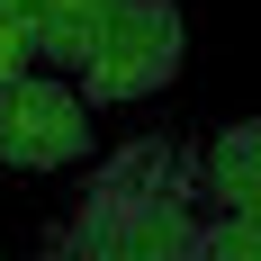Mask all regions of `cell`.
Listing matches in <instances>:
<instances>
[{
    "label": "cell",
    "mask_w": 261,
    "mask_h": 261,
    "mask_svg": "<svg viewBox=\"0 0 261 261\" xmlns=\"http://www.w3.org/2000/svg\"><path fill=\"white\" fill-rule=\"evenodd\" d=\"M180 72V0H117L99 54L81 63V99H153Z\"/></svg>",
    "instance_id": "obj_2"
},
{
    "label": "cell",
    "mask_w": 261,
    "mask_h": 261,
    "mask_svg": "<svg viewBox=\"0 0 261 261\" xmlns=\"http://www.w3.org/2000/svg\"><path fill=\"white\" fill-rule=\"evenodd\" d=\"M72 243L108 261H207V225H198V171L171 144H126L108 162L81 216L63 225Z\"/></svg>",
    "instance_id": "obj_1"
},
{
    "label": "cell",
    "mask_w": 261,
    "mask_h": 261,
    "mask_svg": "<svg viewBox=\"0 0 261 261\" xmlns=\"http://www.w3.org/2000/svg\"><path fill=\"white\" fill-rule=\"evenodd\" d=\"M90 153V99L63 72H27L0 90V162L9 171H63Z\"/></svg>",
    "instance_id": "obj_3"
},
{
    "label": "cell",
    "mask_w": 261,
    "mask_h": 261,
    "mask_svg": "<svg viewBox=\"0 0 261 261\" xmlns=\"http://www.w3.org/2000/svg\"><path fill=\"white\" fill-rule=\"evenodd\" d=\"M207 261H261V216H225V225H207Z\"/></svg>",
    "instance_id": "obj_7"
},
{
    "label": "cell",
    "mask_w": 261,
    "mask_h": 261,
    "mask_svg": "<svg viewBox=\"0 0 261 261\" xmlns=\"http://www.w3.org/2000/svg\"><path fill=\"white\" fill-rule=\"evenodd\" d=\"M108 18H117V0H45L36 9V54L45 63H90L99 54V36H108Z\"/></svg>",
    "instance_id": "obj_5"
},
{
    "label": "cell",
    "mask_w": 261,
    "mask_h": 261,
    "mask_svg": "<svg viewBox=\"0 0 261 261\" xmlns=\"http://www.w3.org/2000/svg\"><path fill=\"white\" fill-rule=\"evenodd\" d=\"M36 72V9H9L0 0V90Z\"/></svg>",
    "instance_id": "obj_6"
},
{
    "label": "cell",
    "mask_w": 261,
    "mask_h": 261,
    "mask_svg": "<svg viewBox=\"0 0 261 261\" xmlns=\"http://www.w3.org/2000/svg\"><path fill=\"white\" fill-rule=\"evenodd\" d=\"M45 261H108V252H90V243H72V234H54V243H45Z\"/></svg>",
    "instance_id": "obj_8"
},
{
    "label": "cell",
    "mask_w": 261,
    "mask_h": 261,
    "mask_svg": "<svg viewBox=\"0 0 261 261\" xmlns=\"http://www.w3.org/2000/svg\"><path fill=\"white\" fill-rule=\"evenodd\" d=\"M9 9H45V0H9Z\"/></svg>",
    "instance_id": "obj_9"
},
{
    "label": "cell",
    "mask_w": 261,
    "mask_h": 261,
    "mask_svg": "<svg viewBox=\"0 0 261 261\" xmlns=\"http://www.w3.org/2000/svg\"><path fill=\"white\" fill-rule=\"evenodd\" d=\"M198 189H207L225 216H261V117H243V126H225V135L207 144Z\"/></svg>",
    "instance_id": "obj_4"
}]
</instances>
